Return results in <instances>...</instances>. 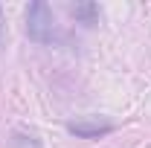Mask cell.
Returning a JSON list of instances; mask_svg holds the SVG:
<instances>
[{"mask_svg": "<svg viewBox=\"0 0 151 148\" xmlns=\"http://www.w3.org/2000/svg\"><path fill=\"white\" fill-rule=\"evenodd\" d=\"M6 38H9V26H6V12H3V6H0V52H3V47H6Z\"/></svg>", "mask_w": 151, "mask_h": 148, "instance_id": "cell-5", "label": "cell"}, {"mask_svg": "<svg viewBox=\"0 0 151 148\" xmlns=\"http://www.w3.org/2000/svg\"><path fill=\"white\" fill-rule=\"evenodd\" d=\"M67 131L78 137V139H99V137H105V134H111L113 125L111 122H105V119H96V116H84V119H73V122H67Z\"/></svg>", "mask_w": 151, "mask_h": 148, "instance_id": "cell-2", "label": "cell"}, {"mask_svg": "<svg viewBox=\"0 0 151 148\" xmlns=\"http://www.w3.org/2000/svg\"><path fill=\"white\" fill-rule=\"evenodd\" d=\"M52 32H55L52 9H50L44 0L29 3V9H26V35L32 38L35 44H50V41H52Z\"/></svg>", "mask_w": 151, "mask_h": 148, "instance_id": "cell-1", "label": "cell"}, {"mask_svg": "<svg viewBox=\"0 0 151 148\" xmlns=\"http://www.w3.org/2000/svg\"><path fill=\"white\" fill-rule=\"evenodd\" d=\"M70 15H73L78 23H84V26H96L99 23V18H102V9H99V3H76V6H70Z\"/></svg>", "mask_w": 151, "mask_h": 148, "instance_id": "cell-3", "label": "cell"}, {"mask_svg": "<svg viewBox=\"0 0 151 148\" xmlns=\"http://www.w3.org/2000/svg\"><path fill=\"white\" fill-rule=\"evenodd\" d=\"M12 148H44L41 139L35 134H26V131H15L12 134Z\"/></svg>", "mask_w": 151, "mask_h": 148, "instance_id": "cell-4", "label": "cell"}]
</instances>
